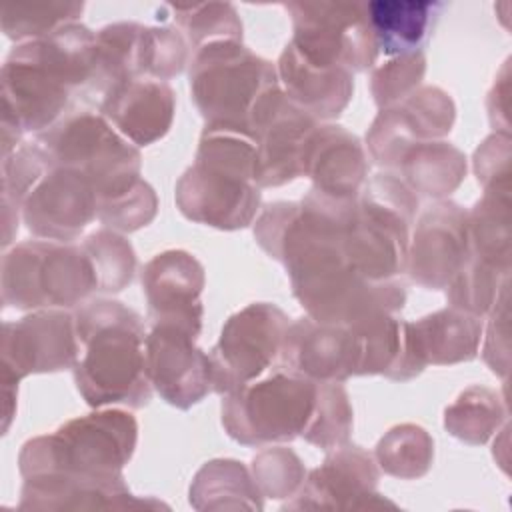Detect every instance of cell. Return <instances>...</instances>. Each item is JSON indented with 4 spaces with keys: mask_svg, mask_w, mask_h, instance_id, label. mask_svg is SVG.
<instances>
[{
    "mask_svg": "<svg viewBox=\"0 0 512 512\" xmlns=\"http://www.w3.org/2000/svg\"><path fill=\"white\" fill-rule=\"evenodd\" d=\"M94 68L96 32L80 22L16 44L0 72L2 120L24 134L46 132L64 118L72 92L90 86Z\"/></svg>",
    "mask_w": 512,
    "mask_h": 512,
    "instance_id": "cell-1",
    "label": "cell"
},
{
    "mask_svg": "<svg viewBox=\"0 0 512 512\" xmlns=\"http://www.w3.org/2000/svg\"><path fill=\"white\" fill-rule=\"evenodd\" d=\"M84 352L74 364V382L90 408H144L152 398L146 370L142 316L110 298H94L74 312Z\"/></svg>",
    "mask_w": 512,
    "mask_h": 512,
    "instance_id": "cell-2",
    "label": "cell"
},
{
    "mask_svg": "<svg viewBox=\"0 0 512 512\" xmlns=\"http://www.w3.org/2000/svg\"><path fill=\"white\" fill-rule=\"evenodd\" d=\"M256 140L234 128L204 126L192 166L174 188L180 214L218 230L254 224L262 194L254 180Z\"/></svg>",
    "mask_w": 512,
    "mask_h": 512,
    "instance_id": "cell-3",
    "label": "cell"
},
{
    "mask_svg": "<svg viewBox=\"0 0 512 512\" xmlns=\"http://www.w3.org/2000/svg\"><path fill=\"white\" fill-rule=\"evenodd\" d=\"M138 444L136 418L120 408H96L72 418L52 434L30 438L18 454L22 478L40 474H64L80 480L128 488L124 466Z\"/></svg>",
    "mask_w": 512,
    "mask_h": 512,
    "instance_id": "cell-4",
    "label": "cell"
},
{
    "mask_svg": "<svg viewBox=\"0 0 512 512\" xmlns=\"http://www.w3.org/2000/svg\"><path fill=\"white\" fill-rule=\"evenodd\" d=\"M188 66L190 98L204 126L250 134L256 108L280 86L276 64L236 40H218L198 48Z\"/></svg>",
    "mask_w": 512,
    "mask_h": 512,
    "instance_id": "cell-5",
    "label": "cell"
},
{
    "mask_svg": "<svg viewBox=\"0 0 512 512\" xmlns=\"http://www.w3.org/2000/svg\"><path fill=\"white\" fill-rule=\"evenodd\" d=\"M2 304L16 310H68L98 292L92 262L80 244L24 240L2 256Z\"/></svg>",
    "mask_w": 512,
    "mask_h": 512,
    "instance_id": "cell-6",
    "label": "cell"
},
{
    "mask_svg": "<svg viewBox=\"0 0 512 512\" xmlns=\"http://www.w3.org/2000/svg\"><path fill=\"white\" fill-rule=\"evenodd\" d=\"M318 382L278 368L222 396L226 434L242 446H268L302 438L312 422Z\"/></svg>",
    "mask_w": 512,
    "mask_h": 512,
    "instance_id": "cell-7",
    "label": "cell"
},
{
    "mask_svg": "<svg viewBox=\"0 0 512 512\" xmlns=\"http://www.w3.org/2000/svg\"><path fill=\"white\" fill-rule=\"evenodd\" d=\"M36 142L54 164L86 176L98 200L116 196L142 178L138 146L128 142L100 112L66 114L38 134Z\"/></svg>",
    "mask_w": 512,
    "mask_h": 512,
    "instance_id": "cell-8",
    "label": "cell"
},
{
    "mask_svg": "<svg viewBox=\"0 0 512 512\" xmlns=\"http://www.w3.org/2000/svg\"><path fill=\"white\" fill-rule=\"evenodd\" d=\"M290 44L312 64L352 74L374 68L378 46L368 22L366 2H288Z\"/></svg>",
    "mask_w": 512,
    "mask_h": 512,
    "instance_id": "cell-9",
    "label": "cell"
},
{
    "mask_svg": "<svg viewBox=\"0 0 512 512\" xmlns=\"http://www.w3.org/2000/svg\"><path fill=\"white\" fill-rule=\"evenodd\" d=\"M288 326V314L270 302H252L228 316L208 354L212 392L224 396L278 366Z\"/></svg>",
    "mask_w": 512,
    "mask_h": 512,
    "instance_id": "cell-10",
    "label": "cell"
},
{
    "mask_svg": "<svg viewBox=\"0 0 512 512\" xmlns=\"http://www.w3.org/2000/svg\"><path fill=\"white\" fill-rule=\"evenodd\" d=\"M290 284L306 316L322 324L350 328L384 314H396L406 304V290L396 278L368 280L350 266L328 268Z\"/></svg>",
    "mask_w": 512,
    "mask_h": 512,
    "instance_id": "cell-11",
    "label": "cell"
},
{
    "mask_svg": "<svg viewBox=\"0 0 512 512\" xmlns=\"http://www.w3.org/2000/svg\"><path fill=\"white\" fill-rule=\"evenodd\" d=\"M80 358L74 314L68 310H34L2 324L0 382L18 384L30 374L62 372Z\"/></svg>",
    "mask_w": 512,
    "mask_h": 512,
    "instance_id": "cell-12",
    "label": "cell"
},
{
    "mask_svg": "<svg viewBox=\"0 0 512 512\" xmlns=\"http://www.w3.org/2000/svg\"><path fill=\"white\" fill-rule=\"evenodd\" d=\"M380 468L374 454L344 442L326 450L324 462L310 470L284 510H374L396 508L376 490Z\"/></svg>",
    "mask_w": 512,
    "mask_h": 512,
    "instance_id": "cell-13",
    "label": "cell"
},
{
    "mask_svg": "<svg viewBox=\"0 0 512 512\" xmlns=\"http://www.w3.org/2000/svg\"><path fill=\"white\" fill-rule=\"evenodd\" d=\"M318 124L294 106L280 86L262 100L250 120V134L256 140L254 180L258 188L284 186L302 176L304 146Z\"/></svg>",
    "mask_w": 512,
    "mask_h": 512,
    "instance_id": "cell-14",
    "label": "cell"
},
{
    "mask_svg": "<svg viewBox=\"0 0 512 512\" xmlns=\"http://www.w3.org/2000/svg\"><path fill=\"white\" fill-rule=\"evenodd\" d=\"M98 214V194L80 172L50 162L20 202L26 228L42 240L72 242Z\"/></svg>",
    "mask_w": 512,
    "mask_h": 512,
    "instance_id": "cell-15",
    "label": "cell"
},
{
    "mask_svg": "<svg viewBox=\"0 0 512 512\" xmlns=\"http://www.w3.org/2000/svg\"><path fill=\"white\" fill-rule=\"evenodd\" d=\"M468 258V210L452 200H436L420 214L410 234L408 276L426 290H444Z\"/></svg>",
    "mask_w": 512,
    "mask_h": 512,
    "instance_id": "cell-16",
    "label": "cell"
},
{
    "mask_svg": "<svg viewBox=\"0 0 512 512\" xmlns=\"http://www.w3.org/2000/svg\"><path fill=\"white\" fill-rule=\"evenodd\" d=\"M194 334L170 324H152L146 334V370L164 402L188 410L212 392L210 356L196 346Z\"/></svg>",
    "mask_w": 512,
    "mask_h": 512,
    "instance_id": "cell-17",
    "label": "cell"
},
{
    "mask_svg": "<svg viewBox=\"0 0 512 512\" xmlns=\"http://www.w3.org/2000/svg\"><path fill=\"white\" fill-rule=\"evenodd\" d=\"M142 292L150 324H170L198 336L204 320L202 290L206 272L186 250H164L142 268Z\"/></svg>",
    "mask_w": 512,
    "mask_h": 512,
    "instance_id": "cell-18",
    "label": "cell"
},
{
    "mask_svg": "<svg viewBox=\"0 0 512 512\" xmlns=\"http://www.w3.org/2000/svg\"><path fill=\"white\" fill-rule=\"evenodd\" d=\"M358 360V336L350 328L302 316L286 330L278 368L316 382H344L358 376Z\"/></svg>",
    "mask_w": 512,
    "mask_h": 512,
    "instance_id": "cell-19",
    "label": "cell"
},
{
    "mask_svg": "<svg viewBox=\"0 0 512 512\" xmlns=\"http://www.w3.org/2000/svg\"><path fill=\"white\" fill-rule=\"evenodd\" d=\"M176 94L168 82L132 78L110 88L100 114L134 146H150L162 140L174 122Z\"/></svg>",
    "mask_w": 512,
    "mask_h": 512,
    "instance_id": "cell-20",
    "label": "cell"
},
{
    "mask_svg": "<svg viewBox=\"0 0 512 512\" xmlns=\"http://www.w3.org/2000/svg\"><path fill=\"white\" fill-rule=\"evenodd\" d=\"M302 176L336 198H358L368 178V156L356 134L338 124H318L304 146Z\"/></svg>",
    "mask_w": 512,
    "mask_h": 512,
    "instance_id": "cell-21",
    "label": "cell"
},
{
    "mask_svg": "<svg viewBox=\"0 0 512 512\" xmlns=\"http://www.w3.org/2000/svg\"><path fill=\"white\" fill-rule=\"evenodd\" d=\"M278 82L286 98L314 120L340 116L354 94V74L308 62L290 42L276 62Z\"/></svg>",
    "mask_w": 512,
    "mask_h": 512,
    "instance_id": "cell-22",
    "label": "cell"
},
{
    "mask_svg": "<svg viewBox=\"0 0 512 512\" xmlns=\"http://www.w3.org/2000/svg\"><path fill=\"white\" fill-rule=\"evenodd\" d=\"M482 330V318L454 306L406 322L408 348L422 370L430 364L450 366L470 362L480 350Z\"/></svg>",
    "mask_w": 512,
    "mask_h": 512,
    "instance_id": "cell-23",
    "label": "cell"
},
{
    "mask_svg": "<svg viewBox=\"0 0 512 512\" xmlns=\"http://www.w3.org/2000/svg\"><path fill=\"white\" fill-rule=\"evenodd\" d=\"M150 498H136L130 488L80 480L64 474L24 478L18 510H94V508H156Z\"/></svg>",
    "mask_w": 512,
    "mask_h": 512,
    "instance_id": "cell-24",
    "label": "cell"
},
{
    "mask_svg": "<svg viewBox=\"0 0 512 512\" xmlns=\"http://www.w3.org/2000/svg\"><path fill=\"white\" fill-rule=\"evenodd\" d=\"M446 4L436 0H374L366 2L368 22L386 56L424 52Z\"/></svg>",
    "mask_w": 512,
    "mask_h": 512,
    "instance_id": "cell-25",
    "label": "cell"
},
{
    "mask_svg": "<svg viewBox=\"0 0 512 512\" xmlns=\"http://www.w3.org/2000/svg\"><path fill=\"white\" fill-rule=\"evenodd\" d=\"M466 156L446 140H428L410 146L396 170L402 182L416 194L446 200L466 176Z\"/></svg>",
    "mask_w": 512,
    "mask_h": 512,
    "instance_id": "cell-26",
    "label": "cell"
},
{
    "mask_svg": "<svg viewBox=\"0 0 512 512\" xmlns=\"http://www.w3.org/2000/svg\"><path fill=\"white\" fill-rule=\"evenodd\" d=\"M190 504L196 510H262L264 500L252 472L238 460L206 462L190 484Z\"/></svg>",
    "mask_w": 512,
    "mask_h": 512,
    "instance_id": "cell-27",
    "label": "cell"
},
{
    "mask_svg": "<svg viewBox=\"0 0 512 512\" xmlns=\"http://www.w3.org/2000/svg\"><path fill=\"white\" fill-rule=\"evenodd\" d=\"M510 206V192H484L472 210H468L472 256L500 268H510Z\"/></svg>",
    "mask_w": 512,
    "mask_h": 512,
    "instance_id": "cell-28",
    "label": "cell"
},
{
    "mask_svg": "<svg viewBox=\"0 0 512 512\" xmlns=\"http://www.w3.org/2000/svg\"><path fill=\"white\" fill-rule=\"evenodd\" d=\"M508 410L496 390L488 386H468L444 410V428L450 436L470 444H486L500 424L506 420Z\"/></svg>",
    "mask_w": 512,
    "mask_h": 512,
    "instance_id": "cell-29",
    "label": "cell"
},
{
    "mask_svg": "<svg viewBox=\"0 0 512 512\" xmlns=\"http://www.w3.org/2000/svg\"><path fill=\"white\" fill-rule=\"evenodd\" d=\"M138 22H114L96 32V68L92 90L106 94L110 88L138 78L136 54L142 32Z\"/></svg>",
    "mask_w": 512,
    "mask_h": 512,
    "instance_id": "cell-30",
    "label": "cell"
},
{
    "mask_svg": "<svg viewBox=\"0 0 512 512\" xmlns=\"http://www.w3.org/2000/svg\"><path fill=\"white\" fill-rule=\"evenodd\" d=\"M374 460L380 470L394 478L416 480L432 468L434 440L418 424H398L378 440Z\"/></svg>",
    "mask_w": 512,
    "mask_h": 512,
    "instance_id": "cell-31",
    "label": "cell"
},
{
    "mask_svg": "<svg viewBox=\"0 0 512 512\" xmlns=\"http://www.w3.org/2000/svg\"><path fill=\"white\" fill-rule=\"evenodd\" d=\"M510 268L488 264L470 254L462 270L444 288L450 306L472 316H488L498 300L508 292Z\"/></svg>",
    "mask_w": 512,
    "mask_h": 512,
    "instance_id": "cell-32",
    "label": "cell"
},
{
    "mask_svg": "<svg viewBox=\"0 0 512 512\" xmlns=\"http://www.w3.org/2000/svg\"><path fill=\"white\" fill-rule=\"evenodd\" d=\"M80 246L88 254L96 280L98 292L114 294L124 290L136 274V252L132 244L110 228L88 234Z\"/></svg>",
    "mask_w": 512,
    "mask_h": 512,
    "instance_id": "cell-33",
    "label": "cell"
},
{
    "mask_svg": "<svg viewBox=\"0 0 512 512\" xmlns=\"http://www.w3.org/2000/svg\"><path fill=\"white\" fill-rule=\"evenodd\" d=\"M176 28L184 34L192 54L218 40L242 42V20L230 2L170 6Z\"/></svg>",
    "mask_w": 512,
    "mask_h": 512,
    "instance_id": "cell-34",
    "label": "cell"
},
{
    "mask_svg": "<svg viewBox=\"0 0 512 512\" xmlns=\"http://www.w3.org/2000/svg\"><path fill=\"white\" fill-rule=\"evenodd\" d=\"M192 50L184 34L174 26H144L138 40V78L170 80L190 64Z\"/></svg>",
    "mask_w": 512,
    "mask_h": 512,
    "instance_id": "cell-35",
    "label": "cell"
},
{
    "mask_svg": "<svg viewBox=\"0 0 512 512\" xmlns=\"http://www.w3.org/2000/svg\"><path fill=\"white\" fill-rule=\"evenodd\" d=\"M82 2H38L10 4L2 8V32L16 44L42 38L66 24L78 22Z\"/></svg>",
    "mask_w": 512,
    "mask_h": 512,
    "instance_id": "cell-36",
    "label": "cell"
},
{
    "mask_svg": "<svg viewBox=\"0 0 512 512\" xmlns=\"http://www.w3.org/2000/svg\"><path fill=\"white\" fill-rule=\"evenodd\" d=\"M394 106L418 142L444 140L456 120L452 96L438 86H420Z\"/></svg>",
    "mask_w": 512,
    "mask_h": 512,
    "instance_id": "cell-37",
    "label": "cell"
},
{
    "mask_svg": "<svg viewBox=\"0 0 512 512\" xmlns=\"http://www.w3.org/2000/svg\"><path fill=\"white\" fill-rule=\"evenodd\" d=\"M354 412L342 382H318V398L312 422L302 436L322 450L336 448L350 440Z\"/></svg>",
    "mask_w": 512,
    "mask_h": 512,
    "instance_id": "cell-38",
    "label": "cell"
},
{
    "mask_svg": "<svg viewBox=\"0 0 512 512\" xmlns=\"http://www.w3.org/2000/svg\"><path fill=\"white\" fill-rule=\"evenodd\" d=\"M424 74H426V52L392 56L384 64L374 66L370 74V92H372L374 104L382 110L402 102L414 90L420 88Z\"/></svg>",
    "mask_w": 512,
    "mask_h": 512,
    "instance_id": "cell-39",
    "label": "cell"
},
{
    "mask_svg": "<svg viewBox=\"0 0 512 512\" xmlns=\"http://www.w3.org/2000/svg\"><path fill=\"white\" fill-rule=\"evenodd\" d=\"M158 212V196L154 188L140 178L128 190L98 200L96 218L114 232H136L148 226Z\"/></svg>",
    "mask_w": 512,
    "mask_h": 512,
    "instance_id": "cell-40",
    "label": "cell"
},
{
    "mask_svg": "<svg viewBox=\"0 0 512 512\" xmlns=\"http://www.w3.org/2000/svg\"><path fill=\"white\" fill-rule=\"evenodd\" d=\"M250 472L262 496L276 500L292 498L306 478V468L298 454L280 446L256 454Z\"/></svg>",
    "mask_w": 512,
    "mask_h": 512,
    "instance_id": "cell-41",
    "label": "cell"
},
{
    "mask_svg": "<svg viewBox=\"0 0 512 512\" xmlns=\"http://www.w3.org/2000/svg\"><path fill=\"white\" fill-rule=\"evenodd\" d=\"M474 174L484 192H510V134H490L474 152Z\"/></svg>",
    "mask_w": 512,
    "mask_h": 512,
    "instance_id": "cell-42",
    "label": "cell"
},
{
    "mask_svg": "<svg viewBox=\"0 0 512 512\" xmlns=\"http://www.w3.org/2000/svg\"><path fill=\"white\" fill-rule=\"evenodd\" d=\"M490 320L482 330V358L488 364V368L502 376L508 378L510 370V330H508V292L498 300L494 310L488 314Z\"/></svg>",
    "mask_w": 512,
    "mask_h": 512,
    "instance_id": "cell-43",
    "label": "cell"
},
{
    "mask_svg": "<svg viewBox=\"0 0 512 512\" xmlns=\"http://www.w3.org/2000/svg\"><path fill=\"white\" fill-rule=\"evenodd\" d=\"M488 116L490 124L496 132L510 134V122H508V62H504L498 80L492 86V92L488 96Z\"/></svg>",
    "mask_w": 512,
    "mask_h": 512,
    "instance_id": "cell-44",
    "label": "cell"
},
{
    "mask_svg": "<svg viewBox=\"0 0 512 512\" xmlns=\"http://www.w3.org/2000/svg\"><path fill=\"white\" fill-rule=\"evenodd\" d=\"M16 396H18V384L14 382H2V398H4V422L2 432L6 434L10 428L12 418L16 416Z\"/></svg>",
    "mask_w": 512,
    "mask_h": 512,
    "instance_id": "cell-45",
    "label": "cell"
}]
</instances>
